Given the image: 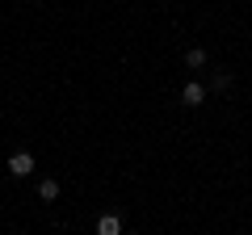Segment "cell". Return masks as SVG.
Masks as SVG:
<instances>
[{
    "instance_id": "3",
    "label": "cell",
    "mask_w": 252,
    "mask_h": 235,
    "mask_svg": "<svg viewBox=\"0 0 252 235\" xmlns=\"http://www.w3.org/2000/svg\"><path fill=\"white\" fill-rule=\"evenodd\" d=\"M97 235H126V231H122V218H118L114 210L101 214V218H97Z\"/></svg>"
},
{
    "instance_id": "5",
    "label": "cell",
    "mask_w": 252,
    "mask_h": 235,
    "mask_svg": "<svg viewBox=\"0 0 252 235\" xmlns=\"http://www.w3.org/2000/svg\"><path fill=\"white\" fill-rule=\"evenodd\" d=\"M206 59H210V55L202 51V46H193V51H185V67H193V72H198V67H206Z\"/></svg>"
},
{
    "instance_id": "6",
    "label": "cell",
    "mask_w": 252,
    "mask_h": 235,
    "mask_svg": "<svg viewBox=\"0 0 252 235\" xmlns=\"http://www.w3.org/2000/svg\"><path fill=\"white\" fill-rule=\"evenodd\" d=\"M210 88H215V92H227V88H231V76H227V72H219L215 80H210Z\"/></svg>"
},
{
    "instance_id": "7",
    "label": "cell",
    "mask_w": 252,
    "mask_h": 235,
    "mask_svg": "<svg viewBox=\"0 0 252 235\" xmlns=\"http://www.w3.org/2000/svg\"><path fill=\"white\" fill-rule=\"evenodd\" d=\"M126 235H143V231H126Z\"/></svg>"
},
{
    "instance_id": "1",
    "label": "cell",
    "mask_w": 252,
    "mask_h": 235,
    "mask_svg": "<svg viewBox=\"0 0 252 235\" xmlns=\"http://www.w3.org/2000/svg\"><path fill=\"white\" fill-rule=\"evenodd\" d=\"M202 101H206V84H198V80H189L185 88H181V105H189V109H198Z\"/></svg>"
},
{
    "instance_id": "4",
    "label": "cell",
    "mask_w": 252,
    "mask_h": 235,
    "mask_svg": "<svg viewBox=\"0 0 252 235\" xmlns=\"http://www.w3.org/2000/svg\"><path fill=\"white\" fill-rule=\"evenodd\" d=\"M38 198H42V202H55V198H59V181L42 176V181H38Z\"/></svg>"
},
{
    "instance_id": "2",
    "label": "cell",
    "mask_w": 252,
    "mask_h": 235,
    "mask_svg": "<svg viewBox=\"0 0 252 235\" xmlns=\"http://www.w3.org/2000/svg\"><path fill=\"white\" fill-rule=\"evenodd\" d=\"M9 172L13 176H30V172H34V155L30 151H13L9 155Z\"/></svg>"
}]
</instances>
